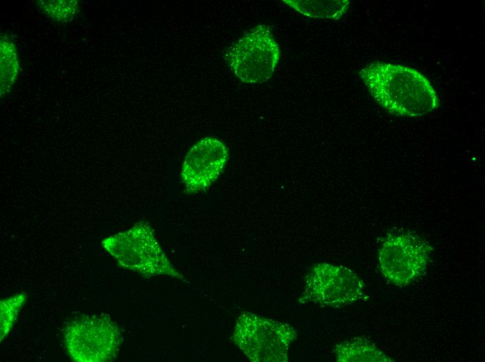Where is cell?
I'll return each mask as SVG.
<instances>
[{
	"mask_svg": "<svg viewBox=\"0 0 485 362\" xmlns=\"http://www.w3.org/2000/svg\"><path fill=\"white\" fill-rule=\"evenodd\" d=\"M378 104L401 117H421L439 107L438 95L428 79L402 65L374 61L359 72Z\"/></svg>",
	"mask_w": 485,
	"mask_h": 362,
	"instance_id": "obj_1",
	"label": "cell"
},
{
	"mask_svg": "<svg viewBox=\"0 0 485 362\" xmlns=\"http://www.w3.org/2000/svg\"><path fill=\"white\" fill-rule=\"evenodd\" d=\"M102 244L123 268L147 277L167 275L184 280L170 262L147 223H135L129 230L107 237Z\"/></svg>",
	"mask_w": 485,
	"mask_h": 362,
	"instance_id": "obj_2",
	"label": "cell"
},
{
	"mask_svg": "<svg viewBox=\"0 0 485 362\" xmlns=\"http://www.w3.org/2000/svg\"><path fill=\"white\" fill-rule=\"evenodd\" d=\"M232 339L251 361L287 362L297 332L288 324L246 312L237 319Z\"/></svg>",
	"mask_w": 485,
	"mask_h": 362,
	"instance_id": "obj_3",
	"label": "cell"
},
{
	"mask_svg": "<svg viewBox=\"0 0 485 362\" xmlns=\"http://www.w3.org/2000/svg\"><path fill=\"white\" fill-rule=\"evenodd\" d=\"M279 58V45L265 24H259L250 29L224 54L231 70L246 84H260L269 80Z\"/></svg>",
	"mask_w": 485,
	"mask_h": 362,
	"instance_id": "obj_4",
	"label": "cell"
},
{
	"mask_svg": "<svg viewBox=\"0 0 485 362\" xmlns=\"http://www.w3.org/2000/svg\"><path fill=\"white\" fill-rule=\"evenodd\" d=\"M66 348L79 362H102L116 358L121 343L118 325L107 315L83 316L66 326Z\"/></svg>",
	"mask_w": 485,
	"mask_h": 362,
	"instance_id": "obj_5",
	"label": "cell"
},
{
	"mask_svg": "<svg viewBox=\"0 0 485 362\" xmlns=\"http://www.w3.org/2000/svg\"><path fill=\"white\" fill-rule=\"evenodd\" d=\"M365 295L362 279L350 269L321 262L311 267L303 283V301L339 308L359 301Z\"/></svg>",
	"mask_w": 485,
	"mask_h": 362,
	"instance_id": "obj_6",
	"label": "cell"
},
{
	"mask_svg": "<svg viewBox=\"0 0 485 362\" xmlns=\"http://www.w3.org/2000/svg\"><path fill=\"white\" fill-rule=\"evenodd\" d=\"M431 245L410 233H396L387 237L378 251L381 273L389 281L406 286L420 277L429 264Z\"/></svg>",
	"mask_w": 485,
	"mask_h": 362,
	"instance_id": "obj_7",
	"label": "cell"
},
{
	"mask_svg": "<svg viewBox=\"0 0 485 362\" xmlns=\"http://www.w3.org/2000/svg\"><path fill=\"white\" fill-rule=\"evenodd\" d=\"M229 159L226 145L215 137L195 143L183 163L180 180L189 194L207 189L223 172Z\"/></svg>",
	"mask_w": 485,
	"mask_h": 362,
	"instance_id": "obj_8",
	"label": "cell"
},
{
	"mask_svg": "<svg viewBox=\"0 0 485 362\" xmlns=\"http://www.w3.org/2000/svg\"><path fill=\"white\" fill-rule=\"evenodd\" d=\"M339 362H392L394 360L364 337L346 340L334 347Z\"/></svg>",
	"mask_w": 485,
	"mask_h": 362,
	"instance_id": "obj_9",
	"label": "cell"
},
{
	"mask_svg": "<svg viewBox=\"0 0 485 362\" xmlns=\"http://www.w3.org/2000/svg\"><path fill=\"white\" fill-rule=\"evenodd\" d=\"M301 15L314 18L338 19L346 12L349 6L348 0H283Z\"/></svg>",
	"mask_w": 485,
	"mask_h": 362,
	"instance_id": "obj_10",
	"label": "cell"
},
{
	"mask_svg": "<svg viewBox=\"0 0 485 362\" xmlns=\"http://www.w3.org/2000/svg\"><path fill=\"white\" fill-rule=\"evenodd\" d=\"M1 97L13 88L18 75L20 63L13 41L3 35L0 40Z\"/></svg>",
	"mask_w": 485,
	"mask_h": 362,
	"instance_id": "obj_11",
	"label": "cell"
},
{
	"mask_svg": "<svg viewBox=\"0 0 485 362\" xmlns=\"http://www.w3.org/2000/svg\"><path fill=\"white\" fill-rule=\"evenodd\" d=\"M36 5L44 14L59 23L72 21L79 12L77 0H40Z\"/></svg>",
	"mask_w": 485,
	"mask_h": 362,
	"instance_id": "obj_12",
	"label": "cell"
},
{
	"mask_svg": "<svg viewBox=\"0 0 485 362\" xmlns=\"http://www.w3.org/2000/svg\"><path fill=\"white\" fill-rule=\"evenodd\" d=\"M26 300V293L21 292L1 301V340L12 329L18 312Z\"/></svg>",
	"mask_w": 485,
	"mask_h": 362,
	"instance_id": "obj_13",
	"label": "cell"
}]
</instances>
